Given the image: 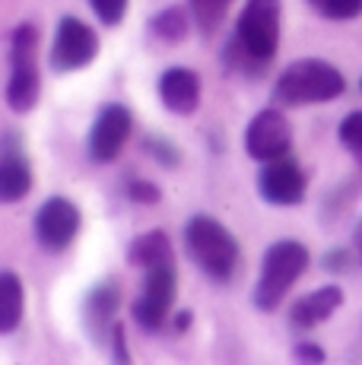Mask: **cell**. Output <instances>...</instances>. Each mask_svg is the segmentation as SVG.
Masks as SVG:
<instances>
[{"label": "cell", "mask_w": 362, "mask_h": 365, "mask_svg": "<svg viewBox=\"0 0 362 365\" xmlns=\"http://www.w3.org/2000/svg\"><path fill=\"white\" fill-rule=\"evenodd\" d=\"M187 10H191L200 35H213L226 19V0H187Z\"/></svg>", "instance_id": "20"}, {"label": "cell", "mask_w": 362, "mask_h": 365, "mask_svg": "<svg viewBox=\"0 0 362 365\" xmlns=\"http://www.w3.org/2000/svg\"><path fill=\"white\" fill-rule=\"evenodd\" d=\"M280 16L283 0H245V10L235 23V38L261 64H270L280 48Z\"/></svg>", "instance_id": "5"}, {"label": "cell", "mask_w": 362, "mask_h": 365, "mask_svg": "<svg viewBox=\"0 0 362 365\" xmlns=\"http://www.w3.org/2000/svg\"><path fill=\"white\" fill-rule=\"evenodd\" d=\"M128 4L130 0H89V6H93V13L99 16L102 26H118L124 19V13H128Z\"/></svg>", "instance_id": "24"}, {"label": "cell", "mask_w": 362, "mask_h": 365, "mask_svg": "<svg viewBox=\"0 0 362 365\" xmlns=\"http://www.w3.org/2000/svg\"><path fill=\"white\" fill-rule=\"evenodd\" d=\"M10 76H6V105L16 115H29L41 96V73H38V26L19 23L10 32Z\"/></svg>", "instance_id": "4"}, {"label": "cell", "mask_w": 362, "mask_h": 365, "mask_svg": "<svg viewBox=\"0 0 362 365\" xmlns=\"http://www.w3.org/2000/svg\"><path fill=\"white\" fill-rule=\"evenodd\" d=\"M346 93V76L331 61L299 58L276 76L274 102L276 108H302V105H324Z\"/></svg>", "instance_id": "1"}, {"label": "cell", "mask_w": 362, "mask_h": 365, "mask_svg": "<svg viewBox=\"0 0 362 365\" xmlns=\"http://www.w3.org/2000/svg\"><path fill=\"white\" fill-rule=\"evenodd\" d=\"M187 324H191V312H178L175 314V331H187Z\"/></svg>", "instance_id": "29"}, {"label": "cell", "mask_w": 362, "mask_h": 365, "mask_svg": "<svg viewBox=\"0 0 362 365\" xmlns=\"http://www.w3.org/2000/svg\"><path fill=\"white\" fill-rule=\"evenodd\" d=\"M353 242H356V251H359V257H362V220L356 222V232H353Z\"/></svg>", "instance_id": "30"}, {"label": "cell", "mask_w": 362, "mask_h": 365, "mask_svg": "<svg viewBox=\"0 0 362 365\" xmlns=\"http://www.w3.org/2000/svg\"><path fill=\"white\" fill-rule=\"evenodd\" d=\"M359 86H362V83H359Z\"/></svg>", "instance_id": "31"}, {"label": "cell", "mask_w": 362, "mask_h": 365, "mask_svg": "<svg viewBox=\"0 0 362 365\" xmlns=\"http://www.w3.org/2000/svg\"><path fill=\"white\" fill-rule=\"evenodd\" d=\"M130 128H134V115H130L128 105L121 102H108L95 111V121L89 128V159L99 165H108L121 156L124 143L130 137Z\"/></svg>", "instance_id": "9"}, {"label": "cell", "mask_w": 362, "mask_h": 365, "mask_svg": "<svg viewBox=\"0 0 362 365\" xmlns=\"http://www.w3.org/2000/svg\"><path fill=\"white\" fill-rule=\"evenodd\" d=\"M175 289H178L175 264L146 270L140 296L130 305V314H134V321L143 331L156 334L165 327V321H169V314H172V305H175Z\"/></svg>", "instance_id": "7"}, {"label": "cell", "mask_w": 362, "mask_h": 365, "mask_svg": "<svg viewBox=\"0 0 362 365\" xmlns=\"http://www.w3.org/2000/svg\"><path fill=\"white\" fill-rule=\"evenodd\" d=\"M128 200L150 207V203H159V200H162V191H159V185H152V181L134 178V181H128Z\"/></svg>", "instance_id": "25"}, {"label": "cell", "mask_w": 362, "mask_h": 365, "mask_svg": "<svg viewBox=\"0 0 362 365\" xmlns=\"http://www.w3.org/2000/svg\"><path fill=\"white\" fill-rule=\"evenodd\" d=\"M309 248L296 238H280L267 248L261 261V273L252 289V305L257 312H276L286 292L296 286V279L309 270Z\"/></svg>", "instance_id": "3"}, {"label": "cell", "mask_w": 362, "mask_h": 365, "mask_svg": "<svg viewBox=\"0 0 362 365\" xmlns=\"http://www.w3.org/2000/svg\"><path fill=\"white\" fill-rule=\"evenodd\" d=\"M346 267H350V255L346 251H327L324 255V270H333V273H343Z\"/></svg>", "instance_id": "28"}, {"label": "cell", "mask_w": 362, "mask_h": 365, "mask_svg": "<svg viewBox=\"0 0 362 365\" xmlns=\"http://www.w3.org/2000/svg\"><path fill=\"white\" fill-rule=\"evenodd\" d=\"M80 226H83L80 207L67 197H48L36 213V238L41 248L51 251V255H61V251L71 248L73 238L80 235Z\"/></svg>", "instance_id": "10"}, {"label": "cell", "mask_w": 362, "mask_h": 365, "mask_svg": "<svg viewBox=\"0 0 362 365\" xmlns=\"http://www.w3.org/2000/svg\"><path fill=\"white\" fill-rule=\"evenodd\" d=\"M187 29H191V13L185 6H165L156 16L150 19V32L156 35L165 45H178V41L187 38Z\"/></svg>", "instance_id": "18"}, {"label": "cell", "mask_w": 362, "mask_h": 365, "mask_svg": "<svg viewBox=\"0 0 362 365\" xmlns=\"http://www.w3.org/2000/svg\"><path fill=\"white\" fill-rule=\"evenodd\" d=\"M118 308H121V286L115 279H102L89 289L86 302H83V324H86V331L95 343L111 340V331L118 324Z\"/></svg>", "instance_id": "12"}, {"label": "cell", "mask_w": 362, "mask_h": 365, "mask_svg": "<svg viewBox=\"0 0 362 365\" xmlns=\"http://www.w3.org/2000/svg\"><path fill=\"white\" fill-rule=\"evenodd\" d=\"M305 4L331 23H350L362 16V0H305Z\"/></svg>", "instance_id": "21"}, {"label": "cell", "mask_w": 362, "mask_h": 365, "mask_svg": "<svg viewBox=\"0 0 362 365\" xmlns=\"http://www.w3.org/2000/svg\"><path fill=\"white\" fill-rule=\"evenodd\" d=\"M159 102L178 118H191L200 108V76L191 67H169L159 76Z\"/></svg>", "instance_id": "14"}, {"label": "cell", "mask_w": 362, "mask_h": 365, "mask_svg": "<svg viewBox=\"0 0 362 365\" xmlns=\"http://www.w3.org/2000/svg\"><path fill=\"white\" fill-rule=\"evenodd\" d=\"M337 137H340V143H343V150L350 153V156L356 159V165L362 168V108L350 111V115L340 121Z\"/></svg>", "instance_id": "22"}, {"label": "cell", "mask_w": 362, "mask_h": 365, "mask_svg": "<svg viewBox=\"0 0 362 365\" xmlns=\"http://www.w3.org/2000/svg\"><path fill=\"white\" fill-rule=\"evenodd\" d=\"M292 356H296V362H299V365H324V362H327L324 349L318 346V343H309V340L296 343V349H292Z\"/></svg>", "instance_id": "27"}, {"label": "cell", "mask_w": 362, "mask_h": 365, "mask_svg": "<svg viewBox=\"0 0 362 365\" xmlns=\"http://www.w3.org/2000/svg\"><path fill=\"white\" fill-rule=\"evenodd\" d=\"M146 153L156 159L162 168H175L181 163V153L175 143H169L165 137H146Z\"/></svg>", "instance_id": "23"}, {"label": "cell", "mask_w": 362, "mask_h": 365, "mask_svg": "<svg viewBox=\"0 0 362 365\" xmlns=\"http://www.w3.org/2000/svg\"><path fill=\"white\" fill-rule=\"evenodd\" d=\"M292 146V124L280 108H261L245 128V153L254 163L286 159Z\"/></svg>", "instance_id": "8"}, {"label": "cell", "mask_w": 362, "mask_h": 365, "mask_svg": "<svg viewBox=\"0 0 362 365\" xmlns=\"http://www.w3.org/2000/svg\"><path fill=\"white\" fill-rule=\"evenodd\" d=\"M305 191H309V178L292 156L267 163L257 175V194L274 207H299L305 200Z\"/></svg>", "instance_id": "11"}, {"label": "cell", "mask_w": 362, "mask_h": 365, "mask_svg": "<svg viewBox=\"0 0 362 365\" xmlns=\"http://www.w3.org/2000/svg\"><path fill=\"white\" fill-rule=\"evenodd\" d=\"M32 191V165L29 156L19 150V140L13 130L4 133V150H0V200L16 203Z\"/></svg>", "instance_id": "13"}, {"label": "cell", "mask_w": 362, "mask_h": 365, "mask_svg": "<svg viewBox=\"0 0 362 365\" xmlns=\"http://www.w3.org/2000/svg\"><path fill=\"white\" fill-rule=\"evenodd\" d=\"M26 312V292L23 283L13 270L0 273V334H13L23 321Z\"/></svg>", "instance_id": "17"}, {"label": "cell", "mask_w": 362, "mask_h": 365, "mask_svg": "<svg viewBox=\"0 0 362 365\" xmlns=\"http://www.w3.org/2000/svg\"><path fill=\"white\" fill-rule=\"evenodd\" d=\"M95 58H99V35L93 26H86L76 16H61L51 38V54H48V64L54 73L86 70Z\"/></svg>", "instance_id": "6"}, {"label": "cell", "mask_w": 362, "mask_h": 365, "mask_svg": "<svg viewBox=\"0 0 362 365\" xmlns=\"http://www.w3.org/2000/svg\"><path fill=\"white\" fill-rule=\"evenodd\" d=\"M222 64H226V73H239V76H245V80H261L270 67V64H261L254 54H248L245 48L239 45L235 35L229 38V45L222 48Z\"/></svg>", "instance_id": "19"}, {"label": "cell", "mask_w": 362, "mask_h": 365, "mask_svg": "<svg viewBox=\"0 0 362 365\" xmlns=\"http://www.w3.org/2000/svg\"><path fill=\"white\" fill-rule=\"evenodd\" d=\"M128 261L140 270H156V267H169L175 264V251H172V238L162 229L143 232L130 242L128 248Z\"/></svg>", "instance_id": "16"}, {"label": "cell", "mask_w": 362, "mask_h": 365, "mask_svg": "<svg viewBox=\"0 0 362 365\" xmlns=\"http://www.w3.org/2000/svg\"><path fill=\"white\" fill-rule=\"evenodd\" d=\"M111 362L115 365H130V353H128V331H124V324H115V331H111Z\"/></svg>", "instance_id": "26"}, {"label": "cell", "mask_w": 362, "mask_h": 365, "mask_svg": "<svg viewBox=\"0 0 362 365\" xmlns=\"http://www.w3.org/2000/svg\"><path fill=\"white\" fill-rule=\"evenodd\" d=\"M340 305H343V289L333 286V283L321 286V289L302 296L296 305L289 308V324L296 327V331H311V327L324 324Z\"/></svg>", "instance_id": "15"}, {"label": "cell", "mask_w": 362, "mask_h": 365, "mask_svg": "<svg viewBox=\"0 0 362 365\" xmlns=\"http://www.w3.org/2000/svg\"><path fill=\"white\" fill-rule=\"evenodd\" d=\"M185 248L187 257L197 264V270L204 277H210L213 283H229L239 273L242 251L235 235L222 226L219 220L207 213H197L187 220L185 226Z\"/></svg>", "instance_id": "2"}]
</instances>
